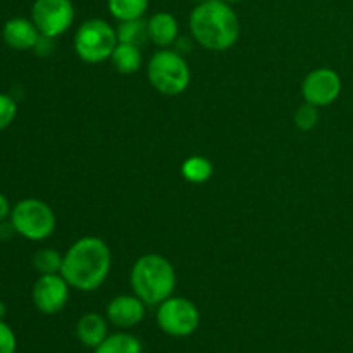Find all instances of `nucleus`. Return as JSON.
I'll return each instance as SVG.
<instances>
[{
	"label": "nucleus",
	"mask_w": 353,
	"mask_h": 353,
	"mask_svg": "<svg viewBox=\"0 0 353 353\" xmlns=\"http://www.w3.org/2000/svg\"><path fill=\"white\" fill-rule=\"evenodd\" d=\"M148 2L150 0H107V7H109L110 14L121 23V21L143 17L148 9Z\"/></svg>",
	"instance_id": "nucleus-18"
},
{
	"label": "nucleus",
	"mask_w": 353,
	"mask_h": 353,
	"mask_svg": "<svg viewBox=\"0 0 353 353\" xmlns=\"http://www.w3.org/2000/svg\"><path fill=\"white\" fill-rule=\"evenodd\" d=\"M6 314H7V307H6V303H3L2 300H0V321H3Z\"/></svg>",
	"instance_id": "nucleus-26"
},
{
	"label": "nucleus",
	"mask_w": 353,
	"mask_h": 353,
	"mask_svg": "<svg viewBox=\"0 0 353 353\" xmlns=\"http://www.w3.org/2000/svg\"><path fill=\"white\" fill-rule=\"evenodd\" d=\"M74 6L71 0H34L31 19L43 37L57 38L74 23Z\"/></svg>",
	"instance_id": "nucleus-8"
},
{
	"label": "nucleus",
	"mask_w": 353,
	"mask_h": 353,
	"mask_svg": "<svg viewBox=\"0 0 353 353\" xmlns=\"http://www.w3.org/2000/svg\"><path fill=\"white\" fill-rule=\"evenodd\" d=\"M133 293L145 305H161L172 296L176 288V271L171 262L159 254L141 255L134 262L130 276Z\"/></svg>",
	"instance_id": "nucleus-3"
},
{
	"label": "nucleus",
	"mask_w": 353,
	"mask_h": 353,
	"mask_svg": "<svg viewBox=\"0 0 353 353\" xmlns=\"http://www.w3.org/2000/svg\"><path fill=\"white\" fill-rule=\"evenodd\" d=\"M10 223L17 234L31 241H41L55 231V214L50 205L38 199H24L10 210Z\"/></svg>",
	"instance_id": "nucleus-6"
},
{
	"label": "nucleus",
	"mask_w": 353,
	"mask_h": 353,
	"mask_svg": "<svg viewBox=\"0 0 353 353\" xmlns=\"http://www.w3.org/2000/svg\"><path fill=\"white\" fill-rule=\"evenodd\" d=\"M112 265L109 245L97 236L79 238L62 259L61 274L79 292H95L105 283Z\"/></svg>",
	"instance_id": "nucleus-1"
},
{
	"label": "nucleus",
	"mask_w": 353,
	"mask_h": 353,
	"mask_svg": "<svg viewBox=\"0 0 353 353\" xmlns=\"http://www.w3.org/2000/svg\"><path fill=\"white\" fill-rule=\"evenodd\" d=\"M195 2H199V3H200V2H205V0H195Z\"/></svg>",
	"instance_id": "nucleus-28"
},
{
	"label": "nucleus",
	"mask_w": 353,
	"mask_h": 353,
	"mask_svg": "<svg viewBox=\"0 0 353 353\" xmlns=\"http://www.w3.org/2000/svg\"><path fill=\"white\" fill-rule=\"evenodd\" d=\"M117 43L116 30L99 17L85 21L74 34L76 55L88 64H99L110 59Z\"/></svg>",
	"instance_id": "nucleus-5"
},
{
	"label": "nucleus",
	"mask_w": 353,
	"mask_h": 353,
	"mask_svg": "<svg viewBox=\"0 0 353 353\" xmlns=\"http://www.w3.org/2000/svg\"><path fill=\"white\" fill-rule=\"evenodd\" d=\"M110 61H112L114 68L121 74H133L138 69L141 68V57L140 47L130 43H117L114 48L112 55H110Z\"/></svg>",
	"instance_id": "nucleus-15"
},
{
	"label": "nucleus",
	"mask_w": 353,
	"mask_h": 353,
	"mask_svg": "<svg viewBox=\"0 0 353 353\" xmlns=\"http://www.w3.org/2000/svg\"><path fill=\"white\" fill-rule=\"evenodd\" d=\"M10 214V205L9 200L6 199L2 192H0V221H6V217Z\"/></svg>",
	"instance_id": "nucleus-25"
},
{
	"label": "nucleus",
	"mask_w": 353,
	"mask_h": 353,
	"mask_svg": "<svg viewBox=\"0 0 353 353\" xmlns=\"http://www.w3.org/2000/svg\"><path fill=\"white\" fill-rule=\"evenodd\" d=\"M33 303L41 314L54 316L61 312L69 300V283L62 274H40L33 286Z\"/></svg>",
	"instance_id": "nucleus-10"
},
{
	"label": "nucleus",
	"mask_w": 353,
	"mask_h": 353,
	"mask_svg": "<svg viewBox=\"0 0 353 353\" xmlns=\"http://www.w3.org/2000/svg\"><path fill=\"white\" fill-rule=\"evenodd\" d=\"M14 233H16V230H14L12 223H3V221H0V240H9Z\"/></svg>",
	"instance_id": "nucleus-24"
},
{
	"label": "nucleus",
	"mask_w": 353,
	"mask_h": 353,
	"mask_svg": "<svg viewBox=\"0 0 353 353\" xmlns=\"http://www.w3.org/2000/svg\"><path fill=\"white\" fill-rule=\"evenodd\" d=\"M16 334L3 321H0V353H16Z\"/></svg>",
	"instance_id": "nucleus-23"
},
{
	"label": "nucleus",
	"mask_w": 353,
	"mask_h": 353,
	"mask_svg": "<svg viewBox=\"0 0 353 353\" xmlns=\"http://www.w3.org/2000/svg\"><path fill=\"white\" fill-rule=\"evenodd\" d=\"M190 31L203 48L224 52L240 38V19L224 0H205L190 14Z\"/></svg>",
	"instance_id": "nucleus-2"
},
{
	"label": "nucleus",
	"mask_w": 353,
	"mask_h": 353,
	"mask_svg": "<svg viewBox=\"0 0 353 353\" xmlns=\"http://www.w3.org/2000/svg\"><path fill=\"white\" fill-rule=\"evenodd\" d=\"M214 165L209 159L202 157V155H192L186 159L181 165V174L186 181L193 183V185H202V183L209 181L212 178Z\"/></svg>",
	"instance_id": "nucleus-17"
},
{
	"label": "nucleus",
	"mask_w": 353,
	"mask_h": 353,
	"mask_svg": "<svg viewBox=\"0 0 353 353\" xmlns=\"http://www.w3.org/2000/svg\"><path fill=\"white\" fill-rule=\"evenodd\" d=\"M62 255L52 248L38 250L33 257V265L40 274H59L62 269Z\"/></svg>",
	"instance_id": "nucleus-20"
},
{
	"label": "nucleus",
	"mask_w": 353,
	"mask_h": 353,
	"mask_svg": "<svg viewBox=\"0 0 353 353\" xmlns=\"http://www.w3.org/2000/svg\"><path fill=\"white\" fill-rule=\"evenodd\" d=\"M157 307V324L169 336H190L199 327L200 312L192 300L185 296H169Z\"/></svg>",
	"instance_id": "nucleus-7"
},
{
	"label": "nucleus",
	"mask_w": 353,
	"mask_h": 353,
	"mask_svg": "<svg viewBox=\"0 0 353 353\" xmlns=\"http://www.w3.org/2000/svg\"><path fill=\"white\" fill-rule=\"evenodd\" d=\"M109 336V330H107V321L100 314L88 312L76 323V338L81 341L85 347L93 348L95 350L105 338Z\"/></svg>",
	"instance_id": "nucleus-13"
},
{
	"label": "nucleus",
	"mask_w": 353,
	"mask_h": 353,
	"mask_svg": "<svg viewBox=\"0 0 353 353\" xmlns=\"http://www.w3.org/2000/svg\"><path fill=\"white\" fill-rule=\"evenodd\" d=\"M341 93V78L330 68H319L310 71L302 83V95L307 103L316 107H326L333 103Z\"/></svg>",
	"instance_id": "nucleus-9"
},
{
	"label": "nucleus",
	"mask_w": 353,
	"mask_h": 353,
	"mask_svg": "<svg viewBox=\"0 0 353 353\" xmlns=\"http://www.w3.org/2000/svg\"><path fill=\"white\" fill-rule=\"evenodd\" d=\"M148 38L159 47L165 48L172 45L178 38L179 24L178 19L171 12H155L150 19L147 21Z\"/></svg>",
	"instance_id": "nucleus-14"
},
{
	"label": "nucleus",
	"mask_w": 353,
	"mask_h": 353,
	"mask_svg": "<svg viewBox=\"0 0 353 353\" xmlns=\"http://www.w3.org/2000/svg\"><path fill=\"white\" fill-rule=\"evenodd\" d=\"M145 302L137 295H119L107 305V319L117 327H133L145 317Z\"/></svg>",
	"instance_id": "nucleus-11"
},
{
	"label": "nucleus",
	"mask_w": 353,
	"mask_h": 353,
	"mask_svg": "<svg viewBox=\"0 0 353 353\" xmlns=\"http://www.w3.org/2000/svg\"><path fill=\"white\" fill-rule=\"evenodd\" d=\"M150 85L159 93L176 97L185 92L192 81V71L188 62L179 52L162 48L152 55L147 68Z\"/></svg>",
	"instance_id": "nucleus-4"
},
{
	"label": "nucleus",
	"mask_w": 353,
	"mask_h": 353,
	"mask_svg": "<svg viewBox=\"0 0 353 353\" xmlns=\"http://www.w3.org/2000/svg\"><path fill=\"white\" fill-rule=\"evenodd\" d=\"M2 34L6 43L16 50L34 48L41 37L38 28L34 26L33 19H26V17H12V19L7 21Z\"/></svg>",
	"instance_id": "nucleus-12"
},
{
	"label": "nucleus",
	"mask_w": 353,
	"mask_h": 353,
	"mask_svg": "<svg viewBox=\"0 0 353 353\" xmlns=\"http://www.w3.org/2000/svg\"><path fill=\"white\" fill-rule=\"evenodd\" d=\"M116 34L119 43H130L140 47L148 38L147 21H143V17L131 21H121V24L116 30Z\"/></svg>",
	"instance_id": "nucleus-19"
},
{
	"label": "nucleus",
	"mask_w": 353,
	"mask_h": 353,
	"mask_svg": "<svg viewBox=\"0 0 353 353\" xmlns=\"http://www.w3.org/2000/svg\"><path fill=\"white\" fill-rule=\"evenodd\" d=\"M95 353H143L140 340L133 334L116 333L109 334L99 347Z\"/></svg>",
	"instance_id": "nucleus-16"
},
{
	"label": "nucleus",
	"mask_w": 353,
	"mask_h": 353,
	"mask_svg": "<svg viewBox=\"0 0 353 353\" xmlns=\"http://www.w3.org/2000/svg\"><path fill=\"white\" fill-rule=\"evenodd\" d=\"M319 107L310 105V103H303L296 109L295 112V126L300 131H310L317 126L319 123Z\"/></svg>",
	"instance_id": "nucleus-21"
},
{
	"label": "nucleus",
	"mask_w": 353,
	"mask_h": 353,
	"mask_svg": "<svg viewBox=\"0 0 353 353\" xmlns=\"http://www.w3.org/2000/svg\"><path fill=\"white\" fill-rule=\"evenodd\" d=\"M224 2H228V3H236V2H241V0H224Z\"/></svg>",
	"instance_id": "nucleus-27"
},
{
	"label": "nucleus",
	"mask_w": 353,
	"mask_h": 353,
	"mask_svg": "<svg viewBox=\"0 0 353 353\" xmlns=\"http://www.w3.org/2000/svg\"><path fill=\"white\" fill-rule=\"evenodd\" d=\"M16 114H17L16 100H14L10 95L0 93V131L6 130L7 126L12 124V121L16 119Z\"/></svg>",
	"instance_id": "nucleus-22"
}]
</instances>
